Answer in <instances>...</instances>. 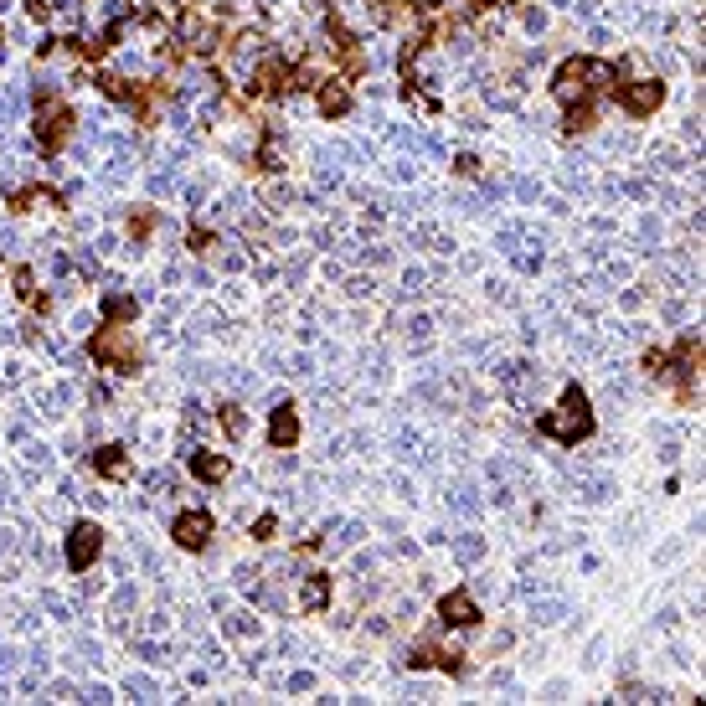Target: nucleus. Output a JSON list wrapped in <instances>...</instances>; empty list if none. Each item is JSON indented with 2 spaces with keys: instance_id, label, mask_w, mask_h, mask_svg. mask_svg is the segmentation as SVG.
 <instances>
[{
  "instance_id": "nucleus-16",
  "label": "nucleus",
  "mask_w": 706,
  "mask_h": 706,
  "mask_svg": "<svg viewBox=\"0 0 706 706\" xmlns=\"http://www.w3.org/2000/svg\"><path fill=\"white\" fill-rule=\"evenodd\" d=\"M134 320H140V299L134 294H119V289L103 294V325H134Z\"/></svg>"
},
{
  "instance_id": "nucleus-19",
  "label": "nucleus",
  "mask_w": 706,
  "mask_h": 706,
  "mask_svg": "<svg viewBox=\"0 0 706 706\" xmlns=\"http://www.w3.org/2000/svg\"><path fill=\"white\" fill-rule=\"evenodd\" d=\"M155 227H161V211H155V207H134V211H129V222H124V232H129V242H150Z\"/></svg>"
},
{
  "instance_id": "nucleus-27",
  "label": "nucleus",
  "mask_w": 706,
  "mask_h": 706,
  "mask_svg": "<svg viewBox=\"0 0 706 706\" xmlns=\"http://www.w3.org/2000/svg\"><path fill=\"white\" fill-rule=\"evenodd\" d=\"M454 171H459L465 181H475V176H480V161H475V155H459V161H454Z\"/></svg>"
},
{
  "instance_id": "nucleus-25",
  "label": "nucleus",
  "mask_w": 706,
  "mask_h": 706,
  "mask_svg": "<svg viewBox=\"0 0 706 706\" xmlns=\"http://www.w3.org/2000/svg\"><path fill=\"white\" fill-rule=\"evenodd\" d=\"M644 371H650L655 382H671V351H665V346H650V351H644Z\"/></svg>"
},
{
  "instance_id": "nucleus-30",
  "label": "nucleus",
  "mask_w": 706,
  "mask_h": 706,
  "mask_svg": "<svg viewBox=\"0 0 706 706\" xmlns=\"http://www.w3.org/2000/svg\"><path fill=\"white\" fill-rule=\"evenodd\" d=\"M0 42H5V26H0Z\"/></svg>"
},
{
  "instance_id": "nucleus-14",
  "label": "nucleus",
  "mask_w": 706,
  "mask_h": 706,
  "mask_svg": "<svg viewBox=\"0 0 706 706\" xmlns=\"http://www.w3.org/2000/svg\"><path fill=\"white\" fill-rule=\"evenodd\" d=\"M36 201H52V207H67V196H63V191H52V186H42V181H36V186H16V191L5 196V207H11V211H32Z\"/></svg>"
},
{
  "instance_id": "nucleus-6",
  "label": "nucleus",
  "mask_w": 706,
  "mask_h": 706,
  "mask_svg": "<svg viewBox=\"0 0 706 706\" xmlns=\"http://www.w3.org/2000/svg\"><path fill=\"white\" fill-rule=\"evenodd\" d=\"M701 361H706V346L696 330L671 346V387H675V402H696V382H701Z\"/></svg>"
},
{
  "instance_id": "nucleus-17",
  "label": "nucleus",
  "mask_w": 706,
  "mask_h": 706,
  "mask_svg": "<svg viewBox=\"0 0 706 706\" xmlns=\"http://www.w3.org/2000/svg\"><path fill=\"white\" fill-rule=\"evenodd\" d=\"M593 124H598V103H593V98L567 103V113H562V134H588Z\"/></svg>"
},
{
  "instance_id": "nucleus-28",
  "label": "nucleus",
  "mask_w": 706,
  "mask_h": 706,
  "mask_svg": "<svg viewBox=\"0 0 706 706\" xmlns=\"http://www.w3.org/2000/svg\"><path fill=\"white\" fill-rule=\"evenodd\" d=\"M26 16H32V21H47L52 16V0H26Z\"/></svg>"
},
{
  "instance_id": "nucleus-5",
  "label": "nucleus",
  "mask_w": 706,
  "mask_h": 706,
  "mask_svg": "<svg viewBox=\"0 0 706 706\" xmlns=\"http://www.w3.org/2000/svg\"><path fill=\"white\" fill-rule=\"evenodd\" d=\"M88 356H93L98 367L119 371V377H134V371L145 367V351L129 340L124 325H103V330H93V336H88Z\"/></svg>"
},
{
  "instance_id": "nucleus-23",
  "label": "nucleus",
  "mask_w": 706,
  "mask_h": 706,
  "mask_svg": "<svg viewBox=\"0 0 706 706\" xmlns=\"http://www.w3.org/2000/svg\"><path fill=\"white\" fill-rule=\"evenodd\" d=\"M217 423H222L227 438H248V413H242L238 402H222V407H217Z\"/></svg>"
},
{
  "instance_id": "nucleus-7",
  "label": "nucleus",
  "mask_w": 706,
  "mask_h": 706,
  "mask_svg": "<svg viewBox=\"0 0 706 706\" xmlns=\"http://www.w3.org/2000/svg\"><path fill=\"white\" fill-rule=\"evenodd\" d=\"M609 98L629 113V119H650V113H660V103H665V83H660V78H640V83L619 78L609 88Z\"/></svg>"
},
{
  "instance_id": "nucleus-3",
  "label": "nucleus",
  "mask_w": 706,
  "mask_h": 706,
  "mask_svg": "<svg viewBox=\"0 0 706 706\" xmlns=\"http://www.w3.org/2000/svg\"><path fill=\"white\" fill-rule=\"evenodd\" d=\"M98 93L113 98V103H124L140 124H155V109H161V98H171V83L155 78V83H140V78H119V73H93Z\"/></svg>"
},
{
  "instance_id": "nucleus-18",
  "label": "nucleus",
  "mask_w": 706,
  "mask_h": 706,
  "mask_svg": "<svg viewBox=\"0 0 706 706\" xmlns=\"http://www.w3.org/2000/svg\"><path fill=\"white\" fill-rule=\"evenodd\" d=\"M330 603V573H309L305 578V593H299V609L305 613H320Z\"/></svg>"
},
{
  "instance_id": "nucleus-13",
  "label": "nucleus",
  "mask_w": 706,
  "mask_h": 706,
  "mask_svg": "<svg viewBox=\"0 0 706 706\" xmlns=\"http://www.w3.org/2000/svg\"><path fill=\"white\" fill-rule=\"evenodd\" d=\"M315 103H320L325 119H346V113H351V88H346V78H336V73L320 78L315 83Z\"/></svg>"
},
{
  "instance_id": "nucleus-29",
  "label": "nucleus",
  "mask_w": 706,
  "mask_h": 706,
  "mask_svg": "<svg viewBox=\"0 0 706 706\" xmlns=\"http://www.w3.org/2000/svg\"><path fill=\"white\" fill-rule=\"evenodd\" d=\"M469 5H480V11H485V5H490V0H469Z\"/></svg>"
},
{
  "instance_id": "nucleus-8",
  "label": "nucleus",
  "mask_w": 706,
  "mask_h": 706,
  "mask_svg": "<svg viewBox=\"0 0 706 706\" xmlns=\"http://www.w3.org/2000/svg\"><path fill=\"white\" fill-rule=\"evenodd\" d=\"M211 536H217V521H211V511H201V505H191V511H181L176 521H171V542H176L181 552H207Z\"/></svg>"
},
{
  "instance_id": "nucleus-24",
  "label": "nucleus",
  "mask_w": 706,
  "mask_h": 706,
  "mask_svg": "<svg viewBox=\"0 0 706 706\" xmlns=\"http://www.w3.org/2000/svg\"><path fill=\"white\" fill-rule=\"evenodd\" d=\"M186 248H191L196 258H207L211 248H217V232H211V227L201 222V217H191V227H186Z\"/></svg>"
},
{
  "instance_id": "nucleus-1",
  "label": "nucleus",
  "mask_w": 706,
  "mask_h": 706,
  "mask_svg": "<svg viewBox=\"0 0 706 706\" xmlns=\"http://www.w3.org/2000/svg\"><path fill=\"white\" fill-rule=\"evenodd\" d=\"M613 83H619V67L603 63V57H567V63L552 73V93L562 98V103H578V98H593L609 93Z\"/></svg>"
},
{
  "instance_id": "nucleus-10",
  "label": "nucleus",
  "mask_w": 706,
  "mask_h": 706,
  "mask_svg": "<svg viewBox=\"0 0 706 706\" xmlns=\"http://www.w3.org/2000/svg\"><path fill=\"white\" fill-rule=\"evenodd\" d=\"M438 619L449 629H475V624H485V613H480V603L465 593V588H454V593H444L438 598Z\"/></svg>"
},
{
  "instance_id": "nucleus-2",
  "label": "nucleus",
  "mask_w": 706,
  "mask_h": 706,
  "mask_svg": "<svg viewBox=\"0 0 706 706\" xmlns=\"http://www.w3.org/2000/svg\"><path fill=\"white\" fill-rule=\"evenodd\" d=\"M593 428H598L593 402H588V392H583L578 382H573V387H562L557 413L536 417V434L557 438V444H583V438H593Z\"/></svg>"
},
{
  "instance_id": "nucleus-26",
  "label": "nucleus",
  "mask_w": 706,
  "mask_h": 706,
  "mask_svg": "<svg viewBox=\"0 0 706 706\" xmlns=\"http://www.w3.org/2000/svg\"><path fill=\"white\" fill-rule=\"evenodd\" d=\"M273 531H279V521H273V515H258V521H253V542H273Z\"/></svg>"
},
{
  "instance_id": "nucleus-9",
  "label": "nucleus",
  "mask_w": 706,
  "mask_h": 706,
  "mask_svg": "<svg viewBox=\"0 0 706 706\" xmlns=\"http://www.w3.org/2000/svg\"><path fill=\"white\" fill-rule=\"evenodd\" d=\"M98 552H103V526H98V521H73V526H67V567H73V573H88L98 562Z\"/></svg>"
},
{
  "instance_id": "nucleus-12",
  "label": "nucleus",
  "mask_w": 706,
  "mask_h": 706,
  "mask_svg": "<svg viewBox=\"0 0 706 706\" xmlns=\"http://www.w3.org/2000/svg\"><path fill=\"white\" fill-rule=\"evenodd\" d=\"M93 475L98 480H113V485H124L129 475H134V465H129V449L124 444H103V449H93Z\"/></svg>"
},
{
  "instance_id": "nucleus-21",
  "label": "nucleus",
  "mask_w": 706,
  "mask_h": 706,
  "mask_svg": "<svg viewBox=\"0 0 706 706\" xmlns=\"http://www.w3.org/2000/svg\"><path fill=\"white\" fill-rule=\"evenodd\" d=\"M367 11H371V21H413V5L407 0H367Z\"/></svg>"
},
{
  "instance_id": "nucleus-15",
  "label": "nucleus",
  "mask_w": 706,
  "mask_h": 706,
  "mask_svg": "<svg viewBox=\"0 0 706 706\" xmlns=\"http://www.w3.org/2000/svg\"><path fill=\"white\" fill-rule=\"evenodd\" d=\"M191 475L201 485H222L227 475H232V465H227V454H211V449H196L191 454Z\"/></svg>"
},
{
  "instance_id": "nucleus-20",
  "label": "nucleus",
  "mask_w": 706,
  "mask_h": 706,
  "mask_svg": "<svg viewBox=\"0 0 706 706\" xmlns=\"http://www.w3.org/2000/svg\"><path fill=\"white\" fill-rule=\"evenodd\" d=\"M11 284H16V294H21V299H26L32 309H42V315L52 309L47 294H36V273H32V269H16V273H11Z\"/></svg>"
},
{
  "instance_id": "nucleus-11",
  "label": "nucleus",
  "mask_w": 706,
  "mask_h": 706,
  "mask_svg": "<svg viewBox=\"0 0 706 706\" xmlns=\"http://www.w3.org/2000/svg\"><path fill=\"white\" fill-rule=\"evenodd\" d=\"M294 444H299V407H294V402H279L269 413V449L289 454Z\"/></svg>"
},
{
  "instance_id": "nucleus-22",
  "label": "nucleus",
  "mask_w": 706,
  "mask_h": 706,
  "mask_svg": "<svg viewBox=\"0 0 706 706\" xmlns=\"http://www.w3.org/2000/svg\"><path fill=\"white\" fill-rule=\"evenodd\" d=\"M253 171H258V176H269V171H279V134H273V129H263V140H258Z\"/></svg>"
},
{
  "instance_id": "nucleus-4",
  "label": "nucleus",
  "mask_w": 706,
  "mask_h": 706,
  "mask_svg": "<svg viewBox=\"0 0 706 706\" xmlns=\"http://www.w3.org/2000/svg\"><path fill=\"white\" fill-rule=\"evenodd\" d=\"M73 129H78V113L67 109L52 88H36V145H42V155H63Z\"/></svg>"
}]
</instances>
